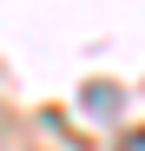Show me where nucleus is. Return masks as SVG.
<instances>
[{
	"mask_svg": "<svg viewBox=\"0 0 145 151\" xmlns=\"http://www.w3.org/2000/svg\"><path fill=\"white\" fill-rule=\"evenodd\" d=\"M125 151H145V132H132V138H125Z\"/></svg>",
	"mask_w": 145,
	"mask_h": 151,
	"instance_id": "obj_1",
	"label": "nucleus"
}]
</instances>
